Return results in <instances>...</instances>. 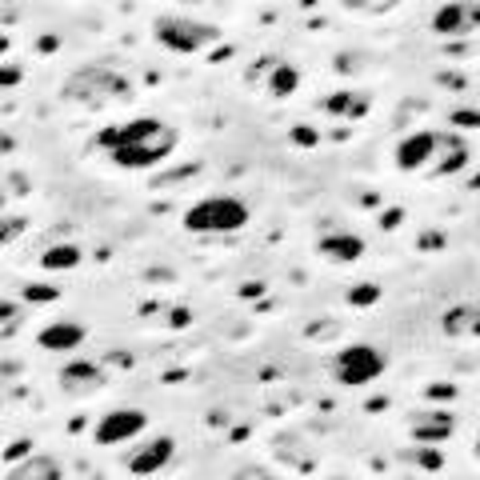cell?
Segmentation results:
<instances>
[{"instance_id": "28", "label": "cell", "mask_w": 480, "mask_h": 480, "mask_svg": "<svg viewBox=\"0 0 480 480\" xmlns=\"http://www.w3.org/2000/svg\"><path fill=\"white\" fill-rule=\"evenodd\" d=\"M5 205H8V189L0 184V212H5Z\"/></svg>"}, {"instance_id": "13", "label": "cell", "mask_w": 480, "mask_h": 480, "mask_svg": "<svg viewBox=\"0 0 480 480\" xmlns=\"http://www.w3.org/2000/svg\"><path fill=\"white\" fill-rule=\"evenodd\" d=\"M5 480H64V465L57 457H44V452H32V457L13 460Z\"/></svg>"}, {"instance_id": "18", "label": "cell", "mask_w": 480, "mask_h": 480, "mask_svg": "<svg viewBox=\"0 0 480 480\" xmlns=\"http://www.w3.org/2000/svg\"><path fill=\"white\" fill-rule=\"evenodd\" d=\"M325 108L332 116H365L373 108V97H365V92H337V97L325 100Z\"/></svg>"}, {"instance_id": "20", "label": "cell", "mask_w": 480, "mask_h": 480, "mask_svg": "<svg viewBox=\"0 0 480 480\" xmlns=\"http://www.w3.org/2000/svg\"><path fill=\"white\" fill-rule=\"evenodd\" d=\"M340 5H345L348 13H360V16H384V13H392L401 0H340Z\"/></svg>"}, {"instance_id": "21", "label": "cell", "mask_w": 480, "mask_h": 480, "mask_svg": "<svg viewBox=\"0 0 480 480\" xmlns=\"http://www.w3.org/2000/svg\"><path fill=\"white\" fill-rule=\"evenodd\" d=\"M24 228H29V220H24V217H16V212H0V245H13Z\"/></svg>"}, {"instance_id": "4", "label": "cell", "mask_w": 480, "mask_h": 480, "mask_svg": "<svg viewBox=\"0 0 480 480\" xmlns=\"http://www.w3.org/2000/svg\"><path fill=\"white\" fill-rule=\"evenodd\" d=\"M248 225V205L240 197H205L184 212L189 233H240Z\"/></svg>"}, {"instance_id": "15", "label": "cell", "mask_w": 480, "mask_h": 480, "mask_svg": "<svg viewBox=\"0 0 480 480\" xmlns=\"http://www.w3.org/2000/svg\"><path fill=\"white\" fill-rule=\"evenodd\" d=\"M317 248H320L325 261H337V264H353V261L365 256V240H360L356 233H328V236L317 240Z\"/></svg>"}, {"instance_id": "27", "label": "cell", "mask_w": 480, "mask_h": 480, "mask_svg": "<svg viewBox=\"0 0 480 480\" xmlns=\"http://www.w3.org/2000/svg\"><path fill=\"white\" fill-rule=\"evenodd\" d=\"M13 144H16L13 136H5V133H0V152H8V149H13Z\"/></svg>"}, {"instance_id": "5", "label": "cell", "mask_w": 480, "mask_h": 480, "mask_svg": "<svg viewBox=\"0 0 480 480\" xmlns=\"http://www.w3.org/2000/svg\"><path fill=\"white\" fill-rule=\"evenodd\" d=\"M389 356L376 345H345L332 360V376H337L345 389H360V384H373L384 373Z\"/></svg>"}, {"instance_id": "22", "label": "cell", "mask_w": 480, "mask_h": 480, "mask_svg": "<svg viewBox=\"0 0 480 480\" xmlns=\"http://www.w3.org/2000/svg\"><path fill=\"white\" fill-rule=\"evenodd\" d=\"M353 309H373L376 300H381V284H356V289H348L345 297Z\"/></svg>"}, {"instance_id": "19", "label": "cell", "mask_w": 480, "mask_h": 480, "mask_svg": "<svg viewBox=\"0 0 480 480\" xmlns=\"http://www.w3.org/2000/svg\"><path fill=\"white\" fill-rule=\"evenodd\" d=\"M412 437L417 445H432V440H448L452 437V417H424V420H412Z\"/></svg>"}, {"instance_id": "2", "label": "cell", "mask_w": 480, "mask_h": 480, "mask_svg": "<svg viewBox=\"0 0 480 480\" xmlns=\"http://www.w3.org/2000/svg\"><path fill=\"white\" fill-rule=\"evenodd\" d=\"M64 100L85 108H108V105H128L133 100V85L120 77L116 69H105V64H88V69H77L60 88Z\"/></svg>"}, {"instance_id": "14", "label": "cell", "mask_w": 480, "mask_h": 480, "mask_svg": "<svg viewBox=\"0 0 480 480\" xmlns=\"http://www.w3.org/2000/svg\"><path fill=\"white\" fill-rule=\"evenodd\" d=\"M88 332L85 325H72V320H57V325H44L41 337H36V345L44 348V353H72V348H80V340H85Z\"/></svg>"}, {"instance_id": "10", "label": "cell", "mask_w": 480, "mask_h": 480, "mask_svg": "<svg viewBox=\"0 0 480 480\" xmlns=\"http://www.w3.org/2000/svg\"><path fill=\"white\" fill-rule=\"evenodd\" d=\"M437 144H440V133H432V128H420V133L404 136V141L396 144V169H401V172H420L424 164H432Z\"/></svg>"}, {"instance_id": "8", "label": "cell", "mask_w": 480, "mask_h": 480, "mask_svg": "<svg viewBox=\"0 0 480 480\" xmlns=\"http://www.w3.org/2000/svg\"><path fill=\"white\" fill-rule=\"evenodd\" d=\"M105 368L100 365H92V360H69V365L57 373V384H60V392H69V396H92V392H100L105 389Z\"/></svg>"}, {"instance_id": "25", "label": "cell", "mask_w": 480, "mask_h": 480, "mask_svg": "<svg viewBox=\"0 0 480 480\" xmlns=\"http://www.w3.org/2000/svg\"><path fill=\"white\" fill-rule=\"evenodd\" d=\"M16 80H21V69H5V72H0V85H16Z\"/></svg>"}, {"instance_id": "16", "label": "cell", "mask_w": 480, "mask_h": 480, "mask_svg": "<svg viewBox=\"0 0 480 480\" xmlns=\"http://www.w3.org/2000/svg\"><path fill=\"white\" fill-rule=\"evenodd\" d=\"M41 264H44V272H69V269H77V264H80V248L69 245V240L49 245V248H44V256H41Z\"/></svg>"}, {"instance_id": "1", "label": "cell", "mask_w": 480, "mask_h": 480, "mask_svg": "<svg viewBox=\"0 0 480 480\" xmlns=\"http://www.w3.org/2000/svg\"><path fill=\"white\" fill-rule=\"evenodd\" d=\"M177 128L164 125L161 116H133L125 125L100 128L97 144L113 156L116 169H156L161 161H169L177 149Z\"/></svg>"}, {"instance_id": "12", "label": "cell", "mask_w": 480, "mask_h": 480, "mask_svg": "<svg viewBox=\"0 0 480 480\" xmlns=\"http://www.w3.org/2000/svg\"><path fill=\"white\" fill-rule=\"evenodd\" d=\"M468 164V141L457 133H440L437 156H432V177H452Z\"/></svg>"}, {"instance_id": "11", "label": "cell", "mask_w": 480, "mask_h": 480, "mask_svg": "<svg viewBox=\"0 0 480 480\" xmlns=\"http://www.w3.org/2000/svg\"><path fill=\"white\" fill-rule=\"evenodd\" d=\"M440 332L448 340H476L480 337V304H448L440 317Z\"/></svg>"}, {"instance_id": "6", "label": "cell", "mask_w": 480, "mask_h": 480, "mask_svg": "<svg viewBox=\"0 0 480 480\" xmlns=\"http://www.w3.org/2000/svg\"><path fill=\"white\" fill-rule=\"evenodd\" d=\"M144 429H149V417H144L141 409H113V412H105V417L97 420L92 440H97L100 448H113V445H125V440L141 437Z\"/></svg>"}, {"instance_id": "23", "label": "cell", "mask_w": 480, "mask_h": 480, "mask_svg": "<svg viewBox=\"0 0 480 480\" xmlns=\"http://www.w3.org/2000/svg\"><path fill=\"white\" fill-rule=\"evenodd\" d=\"M57 297H60V292L52 289V284H29V289H24V300H36V304H49Z\"/></svg>"}, {"instance_id": "3", "label": "cell", "mask_w": 480, "mask_h": 480, "mask_svg": "<svg viewBox=\"0 0 480 480\" xmlns=\"http://www.w3.org/2000/svg\"><path fill=\"white\" fill-rule=\"evenodd\" d=\"M152 36H156L161 49L177 52V57H192V52L217 44L220 29H217V24H208V21H197V16H156Z\"/></svg>"}, {"instance_id": "24", "label": "cell", "mask_w": 480, "mask_h": 480, "mask_svg": "<svg viewBox=\"0 0 480 480\" xmlns=\"http://www.w3.org/2000/svg\"><path fill=\"white\" fill-rule=\"evenodd\" d=\"M292 141H297V144H304V149H309V144L317 141V133H312V128H292Z\"/></svg>"}, {"instance_id": "9", "label": "cell", "mask_w": 480, "mask_h": 480, "mask_svg": "<svg viewBox=\"0 0 480 480\" xmlns=\"http://www.w3.org/2000/svg\"><path fill=\"white\" fill-rule=\"evenodd\" d=\"M172 452H177V440H172V437H152V440H144L141 448L128 452L125 468L133 476H152V473H161V468L169 465Z\"/></svg>"}, {"instance_id": "17", "label": "cell", "mask_w": 480, "mask_h": 480, "mask_svg": "<svg viewBox=\"0 0 480 480\" xmlns=\"http://www.w3.org/2000/svg\"><path fill=\"white\" fill-rule=\"evenodd\" d=\"M300 88V72L292 69L289 60H272V69H269V92L276 100H284V97H292V92Z\"/></svg>"}, {"instance_id": "26", "label": "cell", "mask_w": 480, "mask_h": 480, "mask_svg": "<svg viewBox=\"0 0 480 480\" xmlns=\"http://www.w3.org/2000/svg\"><path fill=\"white\" fill-rule=\"evenodd\" d=\"M457 125H480V116L473 113V108H465V113H457Z\"/></svg>"}, {"instance_id": "7", "label": "cell", "mask_w": 480, "mask_h": 480, "mask_svg": "<svg viewBox=\"0 0 480 480\" xmlns=\"http://www.w3.org/2000/svg\"><path fill=\"white\" fill-rule=\"evenodd\" d=\"M480 29V0H448L432 13V32L437 36H473Z\"/></svg>"}]
</instances>
